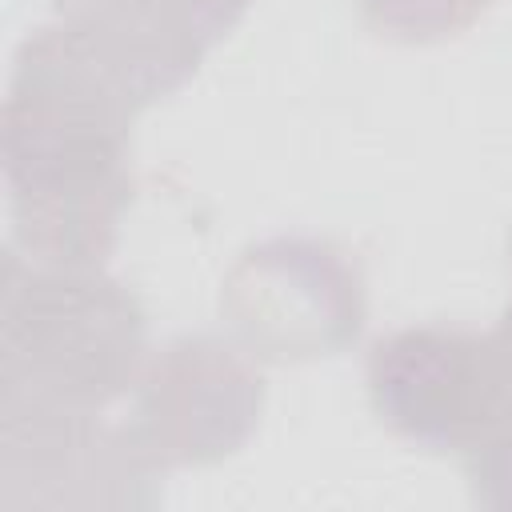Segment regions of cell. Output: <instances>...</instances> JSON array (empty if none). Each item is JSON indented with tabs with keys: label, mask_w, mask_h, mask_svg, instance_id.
Wrapping results in <instances>:
<instances>
[{
	"label": "cell",
	"mask_w": 512,
	"mask_h": 512,
	"mask_svg": "<svg viewBox=\"0 0 512 512\" xmlns=\"http://www.w3.org/2000/svg\"><path fill=\"white\" fill-rule=\"evenodd\" d=\"M136 112L140 100L72 24L56 20L20 44L0 112L20 256L104 268L132 204Z\"/></svg>",
	"instance_id": "cell-1"
},
{
	"label": "cell",
	"mask_w": 512,
	"mask_h": 512,
	"mask_svg": "<svg viewBox=\"0 0 512 512\" xmlns=\"http://www.w3.org/2000/svg\"><path fill=\"white\" fill-rule=\"evenodd\" d=\"M148 360V320L104 268L36 264L4 252L0 404L104 412Z\"/></svg>",
	"instance_id": "cell-2"
},
{
	"label": "cell",
	"mask_w": 512,
	"mask_h": 512,
	"mask_svg": "<svg viewBox=\"0 0 512 512\" xmlns=\"http://www.w3.org/2000/svg\"><path fill=\"white\" fill-rule=\"evenodd\" d=\"M220 316L256 360H316L360 336L364 280L324 240H268L228 272Z\"/></svg>",
	"instance_id": "cell-3"
},
{
	"label": "cell",
	"mask_w": 512,
	"mask_h": 512,
	"mask_svg": "<svg viewBox=\"0 0 512 512\" xmlns=\"http://www.w3.org/2000/svg\"><path fill=\"white\" fill-rule=\"evenodd\" d=\"M164 476L136 444L128 420L104 412L0 404L4 508H148Z\"/></svg>",
	"instance_id": "cell-4"
},
{
	"label": "cell",
	"mask_w": 512,
	"mask_h": 512,
	"mask_svg": "<svg viewBox=\"0 0 512 512\" xmlns=\"http://www.w3.org/2000/svg\"><path fill=\"white\" fill-rule=\"evenodd\" d=\"M252 360L216 336H176L156 348L136 376L128 420L140 452L160 472L232 456L264 412V380Z\"/></svg>",
	"instance_id": "cell-5"
},
{
	"label": "cell",
	"mask_w": 512,
	"mask_h": 512,
	"mask_svg": "<svg viewBox=\"0 0 512 512\" xmlns=\"http://www.w3.org/2000/svg\"><path fill=\"white\" fill-rule=\"evenodd\" d=\"M368 396L396 436L468 456L496 420L488 332L428 324L376 340L368 352Z\"/></svg>",
	"instance_id": "cell-6"
},
{
	"label": "cell",
	"mask_w": 512,
	"mask_h": 512,
	"mask_svg": "<svg viewBox=\"0 0 512 512\" xmlns=\"http://www.w3.org/2000/svg\"><path fill=\"white\" fill-rule=\"evenodd\" d=\"M488 0H360L364 20L396 40H444L464 32Z\"/></svg>",
	"instance_id": "cell-7"
},
{
	"label": "cell",
	"mask_w": 512,
	"mask_h": 512,
	"mask_svg": "<svg viewBox=\"0 0 512 512\" xmlns=\"http://www.w3.org/2000/svg\"><path fill=\"white\" fill-rule=\"evenodd\" d=\"M460 460H464V472H468L472 500L484 504V508L512 512V440L480 444L476 452H468Z\"/></svg>",
	"instance_id": "cell-8"
},
{
	"label": "cell",
	"mask_w": 512,
	"mask_h": 512,
	"mask_svg": "<svg viewBox=\"0 0 512 512\" xmlns=\"http://www.w3.org/2000/svg\"><path fill=\"white\" fill-rule=\"evenodd\" d=\"M488 344H492V376H496V420L484 444L512 440V308L496 320V328L488 332Z\"/></svg>",
	"instance_id": "cell-9"
},
{
	"label": "cell",
	"mask_w": 512,
	"mask_h": 512,
	"mask_svg": "<svg viewBox=\"0 0 512 512\" xmlns=\"http://www.w3.org/2000/svg\"><path fill=\"white\" fill-rule=\"evenodd\" d=\"M176 4L192 16V24L200 28V36L208 44H216L248 8V0H176Z\"/></svg>",
	"instance_id": "cell-10"
},
{
	"label": "cell",
	"mask_w": 512,
	"mask_h": 512,
	"mask_svg": "<svg viewBox=\"0 0 512 512\" xmlns=\"http://www.w3.org/2000/svg\"><path fill=\"white\" fill-rule=\"evenodd\" d=\"M68 4H76V0H60V8H68Z\"/></svg>",
	"instance_id": "cell-11"
}]
</instances>
